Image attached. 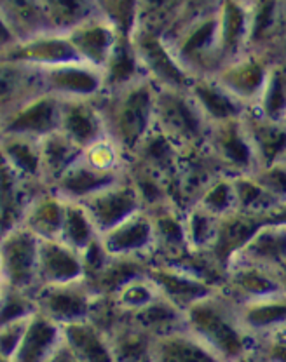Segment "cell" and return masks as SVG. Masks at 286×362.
Listing matches in <instances>:
<instances>
[{"label": "cell", "instance_id": "1", "mask_svg": "<svg viewBox=\"0 0 286 362\" xmlns=\"http://www.w3.org/2000/svg\"><path fill=\"white\" fill-rule=\"evenodd\" d=\"M185 327L224 362H238L253 354V334L244 327L239 305L222 289L195 301L185 312Z\"/></svg>", "mask_w": 286, "mask_h": 362}, {"label": "cell", "instance_id": "2", "mask_svg": "<svg viewBox=\"0 0 286 362\" xmlns=\"http://www.w3.org/2000/svg\"><path fill=\"white\" fill-rule=\"evenodd\" d=\"M156 84L145 77L126 88L105 90L96 100L108 138L114 139L126 158L156 127Z\"/></svg>", "mask_w": 286, "mask_h": 362}, {"label": "cell", "instance_id": "3", "mask_svg": "<svg viewBox=\"0 0 286 362\" xmlns=\"http://www.w3.org/2000/svg\"><path fill=\"white\" fill-rule=\"evenodd\" d=\"M156 129L164 133L182 148L205 146L212 124L189 90L159 89L156 94Z\"/></svg>", "mask_w": 286, "mask_h": 362}, {"label": "cell", "instance_id": "4", "mask_svg": "<svg viewBox=\"0 0 286 362\" xmlns=\"http://www.w3.org/2000/svg\"><path fill=\"white\" fill-rule=\"evenodd\" d=\"M220 289L238 305L267 298L285 296L286 282L281 269L234 256L225 267L224 284Z\"/></svg>", "mask_w": 286, "mask_h": 362}, {"label": "cell", "instance_id": "5", "mask_svg": "<svg viewBox=\"0 0 286 362\" xmlns=\"http://www.w3.org/2000/svg\"><path fill=\"white\" fill-rule=\"evenodd\" d=\"M40 239L23 225L2 233V286L35 293L39 289Z\"/></svg>", "mask_w": 286, "mask_h": 362}, {"label": "cell", "instance_id": "6", "mask_svg": "<svg viewBox=\"0 0 286 362\" xmlns=\"http://www.w3.org/2000/svg\"><path fill=\"white\" fill-rule=\"evenodd\" d=\"M138 59H140L147 78L159 89L189 90L194 77L176 59L164 37L149 30H137L131 35Z\"/></svg>", "mask_w": 286, "mask_h": 362}, {"label": "cell", "instance_id": "7", "mask_svg": "<svg viewBox=\"0 0 286 362\" xmlns=\"http://www.w3.org/2000/svg\"><path fill=\"white\" fill-rule=\"evenodd\" d=\"M206 146L225 175L238 178L257 175L261 171V162L243 117L212 126Z\"/></svg>", "mask_w": 286, "mask_h": 362}, {"label": "cell", "instance_id": "8", "mask_svg": "<svg viewBox=\"0 0 286 362\" xmlns=\"http://www.w3.org/2000/svg\"><path fill=\"white\" fill-rule=\"evenodd\" d=\"M62 124V100L44 93L0 115V134L44 139L58 133Z\"/></svg>", "mask_w": 286, "mask_h": 362}, {"label": "cell", "instance_id": "9", "mask_svg": "<svg viewBox=\"0 0 286 362\" xmlns=\"http://www.w3.org/2000/svg\"><path fill=\"white\" fill-rule=\"evenodd\" d=\"M147 277L156 284L161 296L166 298L169 303L182 312H187L195 301L220 289L201 275L176 263L150 262Z\"/></svg>", "mask_w": 286, "mask_h": 362}, {"label": "cell", "instance_id": "10", "mask_svg": "<svg viewBox=\"0 0 286 362\" xmlns=\"http://www.w3.org/2000/svg\"><path fill=\"white\" fill-rule=\"evenodd\" d=\"M95 300L96 294L91 291L86 279L72 284L40 286L35 291L37 310L59 326L89 319Z\"/></svg>", "mask_w": 286, "mask_h": 362}, {"label": "cell", "instance_id": "11", "mask_svg": "<svg viewBox=\"0 0 286 362\" xmlns=\"http://www.w3.org/2000/svg\"><path fill=\"white\" fill-rule=\"evenodd\" d=\"M273 65L274 62L267 58L265 52L246 51L239 58L225 63L214 78L250 108L261 100Z\"/></svg>", "mask_w": 286, "mask_h": 362}, {"label": "cell", "instance_id": "12", "mask_svg": "<svg viewBox=\"0 0 286 362\" xmlns=\"http://www.w3.org/2000/svg\"><path fill=\"white\" fill-rule=\"evenodd\" d=\"M40 71L46 93L59 100H98L105 93L103 70L89 63H63Z\"/></svg>", "mask_w": 286, "mask_h": 362}, {"label": "cell", "instance_id": "13", "mask_svg": "<svg viewBox=\"0 0 286 362\" xmlns=\"http://www.w3.org/2000/svg\"><path fill=\"white\" fill-rule=\"evenodd\" d=\"M81 204L88 209L100 235L143 209L140 194L127 175Z\"/></svg>", "mask_w": 286, "mask_h": 362}, {"label": "cell", "instance_id": "14", "mask_svg": "<svg viewBox=\"0 0 286 362\" xmlns=\"http://www.w3.org/2000/svg\"><path fill=\"white\" fill-rule=\"evenodd\" d=\"M107 252L114 258H138L152 262L156 252V230L147 209L133 214L100 237Z\"/></svg>", "mask_w": 286, "mask_h": 362}, {"label": "cell", "instance_id": "15", "mask_svg": "<svg viewBox=\"0 0 286 362\" xmlns=\"http://www.w3.org/2000/svg\"><path fill=\"white\" fill-rule=\"evenodd\" d=\"M2 62H18L26 65L46 68L63 63L81 62L67 33H46L21 40L16 45L2 51Z\"/></svg>", "mask_w": 286, "mask_h": 362}, {"label": "cell", "instance_id": "16", "mask_svg": "<svg viewBox=\"0 0 286 362\" xmlns=\"http://www.w3.org/2000/svg\"><path fill=\"white\" fill-rule=\"evenodd\" d=\"M86 265L82 252L59 239H40L39 288L84 281Z\"/></svg>", "mask_w": 286, "mask_h": 362}, {"label": "cell", "instance_id": "17", "mask_svg": "<svg viewBox=\"0 0 286 362\" xmlns=\"http://www.w3.org/2000/svg\"><path fill=\"white\" fill-rule=\"evenodd\" d=\"M59 131L84 150L108 138L103 113L96 100H62Z\"/></svg>", "mask_w": 286, "mask_h": 362}, {"label": "cell", "instance_id": "18", "mask_svg": "<svg viewBox=\"0 0 286 362\" xmlns=\"http://www.w3.org/2000/svg\"><path fill=\"white\" fill-rule=\"evenodd\" d=\"M126 171L122 173H108L101 171L86 160L84 156L79 158L75 164H72L69 171L56 180L51 185V190L65 199L67 202H84L86 199L93 197L103 188L110 187L115 181L122 180Z\"/></svg>", "mask_w": 286, "mask_h": 362}, {"label": "cell", "instance_id": "19", "mask_svg": "<svg viewBox=\"0 0 286 362\" xmlns=\"http://www.w3.org/2000/svg\"><path fill=\"white\" fill-rule=\"evenodd\" d=\"M46 93L39 66L2 62L0 70V115L39 94Z\"/></svg>", "mask_w": 286, "mask_h": 362}, {"label": "cell", "instance_id": "20", "mask_svg": "<svg viewBox=\"0 0 286 362\" xmlns=\"http://www.w3.org/2000/svg\"><path fill=\"white\" fill-rule=\"evenodd\" d=\"M67 35L81 62L103 70L122 33H119V30L112 23L88 20L77 28L70 30Z\"/></svg>", "mask_w": 286, "mask_h": 362}, {"label": "cell", "instance_id": "21", "mask_svg": "<svg viewBox=\"0 0 286 362\" xmlns=\"http://www.w3.org/2000/svg\"><path fill=\"white\" fill-rule=\"evenodd\" d=\"M265 225V220L253 214L234 213L220 218V226H218V235L214 240V246L210 255L213 256L214 262L225 270L232 258L239 255L246 244L253 239L255 233Z\"/></svg>", "mask_w": 286, "mask_h": 362}, {"label": "cell", "instance_id": "22", "mask_svg": "<svg viewBox=\"0 0 286 362\" xmlns=\"http://www.w3.org/2000/svg\"><path fill=\"white\" fill-rule=\"evenodd\" d=\"M2 233L23 225L25 214L33 199L44 190L46 183L26 180L2 162Z\"/></svg>", "mask_w": 286, "mask_h": 362}, {"label": "cell", "instance_id": "23", "mask_svg": "<svg viewBox=\"0 0 286 362\" xmlns=\"http://www.w3.org/2000/svg\"><path fill=\"white\" fill-rule=\"evenodd\" d=\"M189 93L212 126L241 119L248 110L246 105L239 101L234 94L229 93L214 77L195 78Z\"/></svg>", "mask_w": 286, "mask_h": 362}, {"label": "cell", "instance_id": "24", "mask_svg": "<svg viewBox=\"0 0 286 362\" xmlns=\"http://www.w3.org/2000/svg\"><path fill=\"white\" fill-rule=\"evenodd\" d=\"M243 120L257 152L261 169L276 164L286 156V122L267 119L251 107L243 115Z\"/></svg>", "mask_w": 286, "mask_h": 362}, {"label": "cell", "instance_id": "25", "mask_svg": "<svg viewBox=\"0 0 286 362\" xmlns=\"http://www.w3.org/2000/svg\"><path fill=\"white\" fill-rule=\"evenodd\" d=\"M63 343V326L37 312L30 319L21 345L11 361L4 362H46Z\"/></svg>", "mask_w": 286, "mask_h": 362}, {"label": "cell", "instance_id": "26", "mask_svg": "<svg viewBox=\"0 0 286 362\" xmlns=\"http://www.w3.org/2000/svg\"><path fill=\"white\" fill-rule=\"evenodd\" d=\"M152 362H224L187 327L154 339Z\"/></svg>", "mask_w": 286, "mask_h": 362}, {"label": "cell", "instance_id": "27", "mask_svg": "<svg viewBox=\"0 0 286 362\" xmlns=\"http://www.w3.org/2000/svg\"><path fill=\"white\" fill-rule=\"evenodd\" d=\"M0 150H2V162L14 173L26 180L46 183L42 173V139L0 134Z\"/></svg>", "mask_w": 286, "mask_h": 362}, {"label": "cell", "instance_id": "28", "mask_svg": "<svg viewBox=\"0 0 286 362\" xmlns=\"http://www.w3.org/2000/svg\"><path fill=\"white\" fill-rule=\"evenodd\" d=\"M63 339L79 362H115L108 334L93 320L63 326Z\"/></svg>", "mask_w": 286, "mask_h": 362}, {"label": "cell", "instance_id": "29", "mask_svg": "<svg viewBox=\"0 0 286 362\" xmlns=\"http://www.w3.org/2000/svg\"><path fill=\"white\" fill-rule=\"evenodd\" d=\"M67 201L47 188L37 195L28 206L23 226L35 233L39 239H59L65 220Z\"/></svg>", "mask_w": 286, "mask_h": 362}, {"label": "cell", "instance_id": "30", "mask_svg": "<svg viewBox=\"0 0 286 362\" xmlns=\"http://www.w3.org/2000/svg\"><path fill=\"white\" fill-rule=\"evenodd\" d=\"M149 263L147 259L110 256L107 265L91 277H86V282L96 296H115L127 282L147 275Z\"/></svg>", "mask_w": 286, "mask_h": 362}, {"label": "cell", "instance_id": "31", "mask_svg": "<svg viewBox=\"0 0 286 362\" xmlns=\"http://www.w3.org/2000/svg\"><path fill=\"white\" fill-rule=\"evenodd\" d=\"M218 33H220V49L225 63L239 58L248 51L250 23L236 0L225 2L218 18Z\"/></svg>", "mask_w": 286, "mask_h": 362}, {"label": "cell", "instance_id": "32", "mask_svg": "<svg viewBox=\"0 0 286 362\" xmlns=\"http://www.w3.org/2000/svg\"><path fill=\"white\" fill-rule=\"evenodd\" d=\"M105 75V90H115L133 82L145 78L140 59H138L131 37L120 35L107 65L103 68Z\"/></svg>", "mask_w": 286, "mask_h": 362}, {"label": "cell", "instance_id": "33", "mask_svg": "<svg viewBox=\"0 0 286 362\" xmlns=\"http://www.w3.org/2000/svg\"><path fill=\"white\" fill-rule=\"evenodd\" d=\"M84 156V148L74 143L62 131L46 136L42 139V173L49 188L56 180L62 178L72 164Z\"/></svg>", "mask_w": 286, "mask_h": 362}, {"label": "cell", "instance_id": "34", "mask_svg": "<svg viewBox=\"0 0 286 362\" xmlns=\"http://www.w3.org/2000/svg\"><path fill=\"white\" fill-rule=\"evenodd\" d=\"M100 237V232H98L93 218L89 216L88 209L81 202H67L65 220H63L59 240L77 249L79 252H84Z\"/></svg>", "mask_w": 286, "mask_h": 362}, {"label": "cell", "instance_id": "35", "mask_svg": "<svg viewBox=\"0 0 286 362\" xmlns=\"http://www.w3.org/2000/svg\"><path fill=\"white\" fill-rule=\"evenodd\" d=\"M220 216L210 213L199 204L185 209L187 240L194 252H212L218 235Z\"/></svg>", "mask_w": 286, "mask_h": 362}, {"label": "cell", "instance_id": "36", "mask_svg": "<svg viewBox=\"0 0 286 362\" xmlns=\"http://www.w3.org/2000/svg\"><path fill=\"white\" fill-rule=\"evenodd\" d=\"M234 183L239 213L253 214L265 220L267 214L280 204L255 175L238 176L234 178Z\"/></svg>", "mask_w": 286, "mask_h": 362}, {"label": "cell", "instance_id": "37", "mask_svg": "<svg viewBox=\"0 0 286 362\" xmlns=\"http://www.w3.org/2000/svg\"><path fill=\"white\" fill-rule=\"evenodd\" d=\"M52 30L69 33L79 25L91 20L89 0H40Z\"/></svg>", "mask_w": 286, "mask_h": 362}, {"label": "cell", "instance_id": "38", "mask_svg": "<svg viewBox=\"0 0 286 362\" xmlns=\"http://www.w3.org/2000/svg\"><path fill=\"white\" fill-rule=\"evenodd\" d=\"M195 204H199V206H202L210 213L217 214L220 218L238 211L234 176L222 175L220 178L214 180Z\"/></svg>", "mask_w": 286, "mask_h": 362}, {"label": "cell", "instance_id": "39", "mask_svg": "<svg viewBox=\"0 0 286 362\" xmlns=\"http://www.w3.org/2000/svg\"><path fill=\"white\" fill-rule=\"evenodd\" d=\"M159 296L161 293L157 291L156 284L147 275H142V277L127 282L114 298L124 310V314H133V312L145 308L147 305H150Z\"/></svg>", "mask_w": 286, "mask_h": 362}, {"label": "cell", "instance_id": "40", "mask_svg": "<svg viewBox=\"0 0 286 362\" xmlns=\"http://www.w3.org/2000/svg\"><path fill=\"white\" fill-rule=\"evenodd\" d=\"M37 312L35 293L2 286V324L28 319Z\"/></svg>", "mask_w": 286, "mask_h": 362}, {"label": "cell", "instance_id": "41", "mask_svg": "<svg viewBox=\"0 0 286 362\" xmlns=\"http://www.w3.org/2000/svg\"><path fill=\"white\" fill-rule=\"evenodd\" d=\"M255 176L261 180V183L274 195L278 202H286V160L263 168Z\"/></svg>", "mask_w": 286, "mask_h": 362}, {"label": "cell", "instance_id": "42", "mask_svg": "<svg viewBox=\"0 0 286 362\" xmlns=\"http://www.w3.org/2000/svg\"><path fill=\"white\" fill-rule=\"evenodd\" d=\"M32 317L2 324V329H0V349H2L4 361H11V357L16 354L18 346L21 345V339L25 337L26 327H28Z\"/></svg>", "mask_w": 286, "mask_h": 362}, {"label": "cell", "instance_id": "43", "mask_svg": "<svg viewBox=\"0 0 286 362\" xmlns=\"http://www.w3.org/2000/svg\"><path fill=\"white\" fill-rule=\"evenodd\" d=\"M143 13L147 16H161V13H166L176 4V0H142Z\"/></svg>", "mask_w": 286, "mask_h": 362}, {"label": "cell", "instance_id": "44", "mask_svg": "<svg viewBox=\"0 0 286 362\" xmlns=\"http://www.w3.org/2000/svg\"><path fill=\"white\" fill-rule=\"evenodd\" d=\"M46 362H79V359L74 356V352H72L69 345L65 343V339H63L62 345L55 350V354Z\"/></svg>", "mask_w": 286, "mask_h": 362}, {"label": "cell", "instance_id": "45", "mask_svg": "<svg viewBox=\"0 0 286 362\" xmlns=\"http://www.w3.org/2000/svg\"><path fill=\"white\" fill-rule=\"evenodd\" d=\"M265 223H276V225H286V202L278 204L265 218Z\"/></svg>", "mask_w": 286, "mask_h": 362}, {"label": "cell", "instance_id": "46", "mask_svg": "<svg viewBox=\"0 0 286 362\" xmlns=\"http://www.w3.org/2000/svg\"><path fill=\"white\" fill-rule=\"evenodd\" d=\"M238 362H257V357H255V352L250 354V356H246L244 359H241Z\"/></svg>", "mask_w": 286, "mask_h": 362}, {"label": "cell", "instance_id": "47", "mask_svg": "<svg viewBox=\"0 0 286 362\" xmlns=\"http://www.w3.org/2000/svg\"><path fill=\"white\" fill-rule=\"evenodd\" d=\"M281 272H283V277H285V282H286V267H283V269H281Z\"/></svg>", "mask_w": 286, "mask_h": 362}, {"label": "cell", "instance_id": "48", "mask_svg": "<svg viewBox=\"0 0 286 362\" xmlns=\"http://www.w3.org/2000/svg\"><path fill=\"white\" fill-rule=\"evenodd\" d=\"M281 160H286V156H285V157H283V158H281Z\"/></svg>", "mask_w": 286, "mask_h": 362}]
</instances>
